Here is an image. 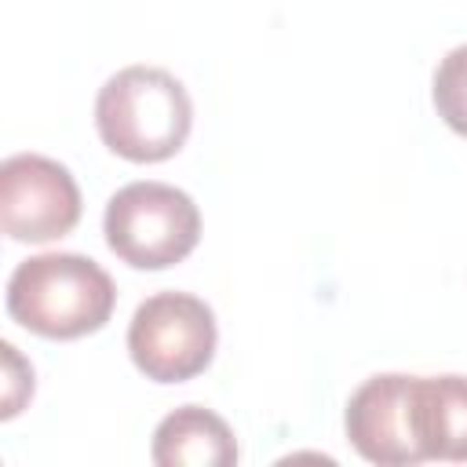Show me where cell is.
Returning <instances> with one entry per match:
<instances>
[{
    "mask_svg": "<svg viewBox=\"0 0 467 467\" xmlns=\"http://www.w3.org/2000/svg\"><path fill=\"white\" fill-rule=\"evenodd\" d=\"M117 306L113 277L88 255H29L7 277V314L44 339H80L99 332Z\"/></svg>",
    "mask_w": 467,
    "mask_h": 467,
    "instance_id": "1",
    "label": "cell"
},
{
    "mask_svg": "<svg viewBox=\"0 0 467 467\" xmlns=\"http://www.w3.org/2000/svg\"><path fill=\"white\" fill-rule=\"evenodd\" d=\"M193 124L186 88L161 66L117 69L95 99L99 139L124 161L157 164L182 150Z\"/></svg>",
    "mask_w": 467,
    "mask_h": 467,
    "instance_id": "2",
    "label": "cell"
},
{
    "mask_svg": "<svg viewBox=\"0 0 467 467\" xmlns=\"http://www.w3.org/2000/svg\"><path fill=\"white\" fill-rule=\"evenodd\" d=\"M102 234L109 252L135 270H168L201 241L193 197L168 182H128L106 201Z\"/></svg>",
    "mask_w": 467,
    "mask_h": 467,
    "instance_id": "3",
    "label": "cell"
},
{
    "mask_svg": "<svg viewBox=\"0 0 467 467\" xmlns=\"http://www.w3.org/2000/svg\"><path fill=\"white\" fill-rule=\"evenodd\" d=\"M215 314L190 292H157L142 299L128 325V354L153 383H186L212 365Z\"/></svg>",
    "mask_w": 467,
    "mask_h": 467,
    "instance_id": "4",
    "label": "cell"
},
{
    "mask_svg": "<svg viewBox=\"0 0 467 467\" xmlns=\"http://www.w3.org/2000/svg\"><path fill=\"white\" fill-rule=\"evenodd\" d=\"M80 223V190L66 164L44 153H11L0 164V226L11 241L47 244Z\"/></svg>",
    "mask_w": 467,
    "mask_h": 467,
    "instance_id": "5",
    "label": "cell"
},
{
    "mask_svg": "<svg viewBox=\"0 0 467 467\" xmlns=\"http://www.w3.org/2000/svg\"><path fill=\"white\" fill-rule=\"evenodd\" d=\"M412 394H416V376H405V372L372 376L350 394L343 427L350 445L368 463L412 467L427 460L416 438Z\"/></svg>",
    "mask_w": 467,
    "mask_h": 467,
    "instance_id": "6",
    "label": "cell"
},
{
    "mask_svg": "<svg viewBox=\"0 0 467 467\" xmlns=\"http://www.w3.org/2000/svg\"><path fill=\"white\" fill-rule=\"evenodd\" d=\"M157 467H230L237 463V441L223 416L204 405H182L168 412L153 431Z\"/></svg>",
    "mask_w": 467,
    "mask_h": 467,
    "instance_id": "7",
    "label": "cell"
},
{
    "mask_svg": "<svg viewBox=\"0 0 467 467\" xmlns=\"http://www.w3.org/2000/svg\"><path fill=\"white\" fill-rule=\"evenodd\" d=\"M412 416L427 460H467V376H416Z\"/></svg>",
    "mask_w": 467,
    "mask_h": 467,
    "instance_id": "8",
    "label": "cell"
},
{
    "mask_svg": "<svg viewBox=\"0 0 467 467\" xmlns=\"http://www.w3.org/2000/svg\"><path fill=\"white\" fill-rule=\"evenodd\" d=\"M431 95H434L438 117H441L456 135L467 139V44L452 47V51L438 62Z\"/></svg>",
    "mask_w": 467,
    "mask_h": 467,
    "instance_id": "9",
    "label": "cell"
},
{
    "mask_svg": "<svg viewBox=\"0 0 467 467\" xmlns=\"http://www.w3.org/2000/svg\"><path fill=\"white\" fill-rule=\"evenodd\" d=\"M0 350H4V409H0V416L4 420H11V416H18V409H22V401L33 394V368L18 358V350L11 347V343H0Z\"/></svg>",
    "mask_w": 467,
    "mask_h": 467,
    "instance_id": "10",
    "label": "cell"
}]
</instances>
